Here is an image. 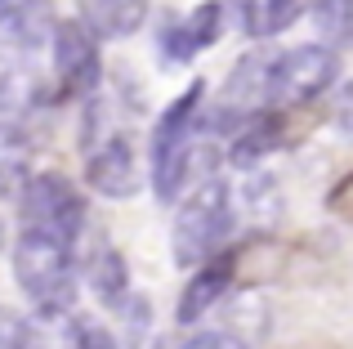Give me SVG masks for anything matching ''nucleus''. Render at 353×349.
<instances>
[{
	"instance_id": "f257e3e1",
	"label": "nucleus",
	"mask_w": 353,
	"mask_h": 349,
	"mask_svg": "<svg viewBox=\"0 0 353 349\" xmlns=\"http://www.w3.org/2000/svg\"><path fill=\"white\" fill-rule=\"evenodd\" d=\"M14 282L32 300L36 314L59 318L77 305V246L41 233H18L14 242Z\"/></svg>"
},
{
	"instance_id": "f03ea898",
	"label": "nucleus",
	"mask_w": 353,
	"mask_h": 349,
	"mask_svg": "<svg viewBox=\"0 0 353 349\" xmlns=\"http://www.w3.org/2000/svg\"><path fill=\"white\" fill-rule=\"evenodd\" d=\"M237 210L233 188L224 179H201L188 197L179 201V215L170 224V255L183 269H197L210 255H219V242L233 233Z\"/></svg>"
},
{
	"instance_id": "7ed1b4c3",
	"label": "nucleus",
	"mask_w": 353,
	"mask_h": 349,
	"mask_svg": "<svg viewBox=\"0 0 353 349\" xmlns=\"http://www.w3.org/2000/svg\"><path fill=\"white\" fill-rule=\"evenodd\" d=\"M201 99H206V81H192L179 99L161 112L152 130V188L161 201H174L183 192L188 170L197 161V126H201Z\"/></svg>"
},
{
	"instance_id": "20e7f679",
	"label": "nucleus",
	"mask_w": 353,
	"mask_h": 349,
	"mask_svg": "<svg viewBox=\"0 0 353 349\" xmlns=\"http://www.w3.org/2000/svg\"><path fill=\"white\" fill-rule=\"evenodd\" d=\"M336 77H340V63H336V50H327V45L282 50L277 59L259 63V108L273 112V108L309 103V99L327 94Z\"/></svg>"
},
{
	"instance_id": "39448f33",
	"label": "nucleus",
	"mask_w": 353,
	"mask_h": 349,
	"mask_svg": "<svg viewBox=\"0 0 353 349\" xmlns=\"http://www.w3.org/2000/svg\"><path fill=\"white\" fill-rule=\"evenodd\" d=\"M18 192H23L18 197L23 233H41V237H54V242L77 246V237L85 233V201L72 188L68 174H59V170L27 174V183Z\"/></svg>"
},
{
	"instance_id": "423d86ee",
	"label": "nucleus",
	"mask_w": 353,
	"mask_h": 349,
	"mask_svg": "<svg viewBox=\"0 0 353 349\" xmlns=\"http://www.w3.org/2000/svg\"><path fill=\"white\" fill-rule=\"evenodd\" d=\"M103 134H85V179L94 192L112 201H125L139 192V157H134V139L117 126H108V103L103 94L94 90L90 99V117H85V130H99Z\"/></svg>"
},
{
	"instance_id": "0eeeda50",
	"label": "nucleus",
	"mask_w": 353,
	"mask_h": 349,
	"mask_svg": "<svg viewBox=\"0 0 353 349\" xmlns=\"http://www.w3.org/2000/svg\"><path fill=\"white\" fill-rule=\"evenodd\" d=\"M50 50H54V81H59V94H94L103 86V54L99 41L77 23H54L50 32Z\"/></svg>"
},
{
	"instance_id": "6e6552de",
	"label": "nucleus",
	"mask_w": 353,
	"mask_h": 349,
	"mask_svg": "<svg viewBox=\"0 0 353 349\" xmlns=\"http://www.w3.org/2000/svg\"><path fill=\"white\" fill-rule=\"evenodd\" d=\"M54 32V0H0V59H27Z\"/></svg>"
},
{
	"instance_id": "1a4fd4ad",
	"label": "nucleus",
	"mask_w": 353,
	"mask_h": 349,
	"mask_svg": "<svg viewBox=\"0 0 353 349\" xmlns=\"http://www.w3.org/2000/svg\"><path fill=\"white\" fill-rule=\"evenodd\" d=\"M219 32H224V5H219V0H201V5L188 9L179 23L165 27L161 59L165 63H192L206 45L219 41Z\"/></svg>"
},
{
	"instance_id": "9d476101",
	"label": "nucleus",
	"mask_w": 353,
	"mask_h": 349,
	"mask_svg": "<svg viewBox=\"0 0 353 349\" xmlns=\"http://www.w3.org/2000/svg\"><path fill=\"white\" fill-rule=\"evenodd\" d=\"M50 99H54V90L36 68L9 63V68L0 72V121L5 126H18V130H23V121L36 117L41 108H50Z\"/></svg>"
},
{
	"instance_id": "9b49d317",
	"label": "nucleus",
	"mask_w": 353,
	"mask_h": 349,
	"mask_svg": "<svg viewBox=\"0 0 353 349\" xmlns=\"http://www.w3.org/2000/svg\"><path fill=\"white\" fill-rule=\"evenodd\" d=\"M233 273H237V260H233V255H210L206 264H197V273L188 278V287H183V296H179L174 318H179V323H197L201 314H210V309L224 300Z\"/></svg>"
},
{
	"instance_id": "f8f14e48",
	"label": "nucleus",
	"mask_w": 353,
	"mask_h": 349,
	"mask_svg": "<svg viewBox=\"0 0 353 349\" xmlns=\"http://www.w3.org/2000/svg\"><path fill=\"white\" fill-rule=\"evenodd\" d=\"M81 5V27L94 41H117V36H134L139 23L148 18V0H77Z\"/></svg>"
},
{
	"instance_id": "ddd939ff",
	"label": "nucleus",
	"mask_w": 353,
	"mask_h": 349,
	"mask_svg": "<svg viewBox=\"0 0 353 349\" xmlns=\"http://www.w3.org/2000/svg\"><path fill=\"white\" fill-rule=\"evenodd\" d=\"M90 287H94V296L108 309H121L130 300V273H125V260H121L117 246H94V255H90Z\"/></svg>"
},
{
	"instance_id": "4468645a",
	"label": "nucleus",
	"mask_w": 353,
	"mask_h": 349,
	"mask_svg": "<svg viewBox=\"0 0 353 349\" xmlns=\"http://www.w3.org/2000/svg\"><path fill=\"white\" fill-rule=\"evenodd\" d=\"M27 174H32V139H27V130L0 121V197L18 192Z\"/></svg>"
},
{
	"instance_id": "2eb2a0df",
	"label": "nucleus",
	"mask_w": 353,
	"mask_h": 349,
	"mask_svg": "<svg viewBox=\"0 0 353 349\" xmlns=\"http://www.w3.org/2000/svg\"><path fill=\"white\" fill-rule=\"evenodd\" d=\"M237 9V23L246 36H277L286 23L295 18V9H300V0H233Z\"/></svg>"
},
{
	"instance_id": "dca6fc26",
	"label": "nucleus",
	"mask_w": 353,
	"mask_h": 349,
	"mask_svg": "<svg viewBox=\"0 0 353 349\" xmlns=\"http://www.w3.org/2000/svg\"><path fill=\"white\" fill-rule=\"evenodd\" d=\"M273 143H277V117L273 112H255L246 121V130L237 134V143H233V161L237 166H255L264 152H273Z\"/></svg>"
},
{
	"instance_id": "f3484780",
	"label": "nucleus",
	"mask_w": 353,
	"mask_h": 349,
	"mask_svg": "<svg viewBox=\"0 0 353 349\" xmlns=\"http://www.w3.org/2000/svg\"><path fill=\"white\" fill-rule=\"evenodd\" d=\"M313 27H318V36H322V45H327V50L349 45L353 0H313Z\"/></svg>"
},
{
	"instance_id": "a211bd4d",
	"label": "nucleus",
	"mask_w": 353,
	"mask_h": 349,
	"mask_svg": "<svg viewBox=\"0 0 353 349\" xmlns=\"http://www.w3.org/2000/svg\"><path fill=\"white\" fill-rule=\"evenodd\" d=\"M179 349H250L246 341H241L237 332H228V327H210V332H197L188 336Z\"/></svg>"
},
{
	"instance_id": "6ab92c4d",
	"label": "nucleus",
	"mask_w": 353,
	"mask_h": 349,
	"mask_svg": "<svg viewBox=\"0 0 353 349\" xmlns=\"http://www.w3.org/2000/svg\"><path fill=\"white\" fill-rule=\"evenodd\" d=\"M77 349H117V341H112V332H108V327L81 318V323H77Z\"/></svg>"
},
{
	"instance_id": "aec40b11",
	"label": "nucleus",
	"mask_w": 353,
	"mask_h": 349,
	"mask_svg": "<svg viewBox=\"0 0 353 349\" xmlns=\"http://www.w3.org/2000/svg\"><path fill=\"white\" fill-rule=\"evenodd\" d=\"M5 349H63V345H59V341H50L45 332H36V327H14Z\"/></svg>"
},
{
	"instance_id": "412c9836",
	"label": "nucleus",
	"mask_w": 353,
	"mask_h": 349,
	"mask_svg": "<svg viewBox=\"0 0 353 349\" xmlns=\"http://www.w3.org/2000/svg\"><path fill=\"white\" fill-rule=\"evenodd\" d=\"M0 242H5V233H0Z\"/></svg>"
}]
</instances>
